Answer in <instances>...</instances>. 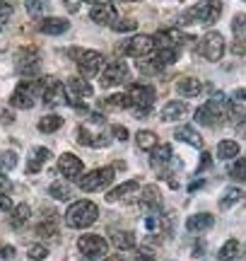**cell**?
Instances as JSON below:
<instances>
[{"instance_id":"11a10c76","label":"cell","mask_w":246,"mask_h":261,"mask_svg":"<svg viewBox=\"0 0 246 261\" xmlns=\"http://www.w3.org/2000/svg\"><path fill=\"white\" fill-rule=\"evenodd\" d=\"M237 133L241 136V138H246V119H241V121L237 123Z\"/></svg>"},{"instance_id":"83f0119b","label":"cell","mask_w":246,"mask_h":261,"mask_svg":"<svg viewBox=\"0 0 246 261\" xmlns=\"http://www.w3.org/2000/svg\"><path fill=\"white\" fill-rule=\"evenodd\" d=\"M48 196H53L56 201H70L73 187H70L68 181H53V184L48 187Z\"/></svg>"},{"instance_id":"f907efd6","label":"cell","mask_w":246,"mask_h":261,"mask_svg":"<svg viewBox=\"0 0 246 261\" xmlns=\"http://www.w3.org/2000/svg\"><path fill=\"white\" fill-rule=\"evenodd\" d=\"M111 133H114V138H118V140H128V130H126V126H114Z\"/></svg>"},{"instance_id":"ee69618b","label":"cell","mask_w":246,"mask_h":261,"mask_svg":"<svg viewBox=\"0 0 246 261\" xmlns=\"http://www.w3.org/2000/svg\"><path fill=\"white\" fill-rule=\"evenodd\" d=\"M27 256L29 259H34V261H44L48 256V249L44 247V244H34V247H29Z\"/></svg>"},{"instance_id":"9f6ffc18","label":"cell","mask_w":246,"mask_h":261,"mask_svg":"<svg viewBox=\"0 0 246 261\" xmlns=\"http://www.w3.org/2000/svg\"><path fill=\"white\" fill-rule=\"evenodd\" d=\"M0 121H3V123H12V121H15V119H12V112H3V114H0Z\"/></svg>"},{"instance_id":"8d00e7d4","label":"cell","mask_w":246,"mask_h":261,"mask_svg":"<svg viewBox=\"0 0 246 261\" xmlns=\"http://www.w3.org/2000/svg\"><path fill=\"white\" fill-rule=\"evenodd\" d=\"M24 8H27V12L32 15V17H44L48 10V0H24Z\"/></svg>"},{"instance_id":"d590c367","label":"cell","mask_w":246,"mask_h":261,"mask_svg":"<svg viewBox=\"0 0 246 261\" xmlns=\"http://www.w3.org/2000/svg\"><path fill=\"white\" fill-rule=\"evenodd\" d=\"M155 58L160 61L162 65H171L179 61V46H171V48H157Z\"/></svg>"},{"instance_id":"91938a15","label":"cell","mask_w":246,"mask_h":261,"mask_svg":"<svg viewBox=\"0 0 246 261\" xmlns=\"http://www.w3.org/2000/svg\"><path fill=\"white\" fill-rule=\"evenodd\" d=\"M200 187H203V181H193V184L189 187V191L193 194V191H196V189H200Z\"/></svg>"},{"instance_id":"f1b7e54d","label":"cell","mask_w":246,"mask_h":261,"mask_svg":"<svg viewBox=\"0 0 246 261\" xmlns=\"http://www.w3.org/2000/svg\"><path fill=\"white\" fill-rule=\"evenodd\" d=\"M29 215H32V208H29L27 203H19L15 211H12V218H10V225L15 227V230H19L22 225L29 220Z\"/></svg>"},{"instance_id":"8fae6325","label":"cell","mask_w":246,"mask_h":261,"mask_svg":"<svg viewBox=\"0 0 246 261\" xmlns=\"http://www.w3.org/2000/svg\"><path fill=\"white\" fill-rule=\"evenodd\" d=\"M114 181V167H102V169H92L89 174L77 179V184L82 191H99V189H106Z\"/></svg>"},{"instance_id":"9a60e30c","label":"cell","mask_w":246,"mask_h":261,"mask_svg":"<svg viewBox=\"0 0 246 261\" xmlns=\"http://www.w3.org/2000/svg\"><path fill=\"white\" fill-rule=\"evenodd\" d=\"M68 90L66 85H60L53 77H46V87H44V104L46 107H58V104H66Z\"/></svg>"},{"instance_id":"30bf717a","label":"cell","mask_w":246,"mask_h":261,"mask_svg":"<svg viewBox=\"0 0 246 261\" xmlns=\"http://www.w3.org/2000/svg\"><path fill=\"white\" fill-rule=\"evenodd\" d=\"M39 61H41V54H39L37 46H24L15 54V63H17V70L27 77H37L39 75Z\"/></svg>"},{"instance_id":"4316f807","label":"cell","mask_w":246,"mask_h":261,"mask_svg":"<svg viewBox=\"0 0 246 261\" xmlns=\"http://www.w3.org/2000/svg\"><path fill=\"white\" fill-rule=\"evenodd\" d=\"M169 162H171V145H157V148L152 150L150 165L155 169H164Z\"/></svg>"},{"instance_id":"ac0fdd59","label":"cell","mask_w":246,"mask_h":261,"mask_svg":"<svg viewBox=\"0 0 246 261\" xmlns=\"http://www.w3.org/2000/svg\"><path fill=\"white\" fill-rule=\"evenodd\" d=\"M70 29V22L63 17H41L39 22V32L48 34V37H58V34H66Z\"/></svg>"},{"instance_id":"484cf974","label":"cell","mask_w":246,"mask_h":261,"mask_svg":"<svg viewBox=\"0 0 246 261\" xmlns=\"http://www.w3.org/2000/svg\"><path fill=\"white\" fill-rule=\"evenodd\" d=\"M174 138L181 140V143H189L193 148H203V138H200V133L193 128V126H181V128H176Z\"/></svg>"},{"instance_id":"681fc988","label":"cell","mask_w":246,"mask_h":261,"mask_svg":"<svg viewBox=\"0 0 246 261\" xmlns=\"http://www.w3.org/2000/svg\"><path fill=\"white\" fill-rule=\"evenodd\" d=\"M0 259H5V261H10V259H15V247H0Z\"/></svg>"},{"instance_id":"7bdbcfd3","label":"cell","mask_w":246,"mask_h":261,"mask_svg":"<svg viewBox=\"0 0 246 261\" xmlns=\"http://www.w3.org/2000/svg\"><path fill=\"white\" fill-rule=\"evenodd\" d=\"M106 109H126L128 107V94H111L104 99Z\"/></svg>"},{"instance_id":"6da1fadb","label":"cell","mask_w":246,"mask_h":261,"mask_svg":"<svg viewBox=\"0 0 246 261\" xmlns=\"http://www.w3.org/2000/svg\"><path fill=\"white\" fill-rule=\"evenodd\" d=\"M44 87H46V77H34V80H22L17 90L10 97V107L15 109H32L39 99H44Z\"/></svg>"},{"instance_id":"db71d44e","label":"cell","mask_w":246,"mask_h":261,"mask_svg":"<svg viewBox=\"0 0 246 261\" xmlns=\"http://www.w3.org/2000/svg\"><path fill=\"white\" fill-rule=\"evenodd\" d=\"M212 155H210V152H203V160H200V167H198V172H203V169L205 167H210V162H212Z\"/></svg>"},{"instance_id":"5b68a950","label":"cell","mask_w":246,"mask_h":261,"mask_svg":"<svg viewBox=\"0 0 246 261\" xmlns=\"http://www.w3.org/2000/svg\"><path fill=\"white\" fill-rule=\"evenodd\" d=\"M220 15H222V3L220 0H205V3H198L196 8H191L186 15H183V24H193V22H198V24H212V22H218Z\"/></svg>"},{"instance_id":"ffe728a7","label":"cell","mask_w":246,"mask_h":261,"mask_svg":"<svg viewBox=\"0 0 246 261\" xmlns=\"http://www.w3.org/2000/svg\"><path fill=\"white\" fill-rule=\"evenodd\" d=\"M138 189H140V184H138V179H131V181H123V184H118L116 189H111V191H109V196H106V201H109V203L123 201V198H128V196L138 194Z\"/></svg>"},{"instance_id":"603a6c76","label":"cell","mask_w":246,"mask_h":261,"mask_svg":"<svg viewBox=\"0 0 246 261\" xmlns=\"http://www.w3.org/2000/svg\"><path fill=\"white\" fill-rule=\"evenodd\" d=\"M176 92H179L181 97H186V99L198 97V94L203 92V83H200L198 77H181L179 83H176Z\"/></svg>"},{"instance_id":"7dc6e473","label":"cell","mask_w":246,"mask_h":261,"mask_svg":"<svg viewBox=\"0 0 246 261\" xmlns=\"http://www.w3.org/2000/svg\"><path fill=\"white\" fill-rule=\"evenodd\" d=\"M135 261H155V252L150 247H138L135 249Z\"/></svg>"},{"instance_id":"6f0895ef","label":"cell","mask_w":246,"mask_h":261,"mask_svg":"<svg viewBox=\"0 0 246 261\" xmlns=\"http://www.w3.org/2000/svg\"><path fill=\"white\" fill-rule=\"evenodd\" d=\"M66 8L70 10V12H77V10H80V5H77V0H66Z\"/></svg>"},{"instance_id":"7402d4cb","label":"cell","mask_w":246,"mask_h":261,"mask_svg":"<svg viewBox=\"0 0 246 261\" xmlns=\"http://www.w3.org/2000/svg\"><path fill=\"white\" fill-rule=\"evenodd\" d=\"M183 114H186V104L179 102V99H171V102L164 104V109L160 112V121L171 123L176 119H183Z\"/></svg>"},{"instance_id":"f6af8a7d","label":"cell","mask_w":246,"mask_h":261,"mask_svg":"<svg viewBox=\"0 0 246 261\" xmlns=\"http://www.w3.org/2000/svg\"><path fill=\"white\" fill-rule=\"evenodd\" d=\"M109 27L114 29V32H133V29H138V22H133V19H118V22H111Z\"/></svg>"},{"instance_id":"4fadbf2b","label":"cell","mask_w":246,"mask_h":261,"mask_svg":"<svg viewBox=\"0 0 246 261\" xmlns=\"http://www.w3.org/2000/svg\"><path fill=\"white\" fill-rule=\"evenodd\" d=\"M102 87H116V85H123L128 80V65L123 61H111V63L104 65L102 70Z\"/></svg>"},{"instance_id":"6125c7cd","label":"cell","mask_w":246,"mask_h":261,"mask_svg":"<svg viewBox=\"0 0 246 261\" xmlns=\"http://www.w3.org/2000/svg\"><path fill=\"white\" fill-rule=\"evenodd\" d=\"M128 3H138V0H128Z\"/></svg>"},{"instance_id":"d6986e66","label":"cell","mask_w":246,"mask_h":261,"mask_svg":"<svg viewBox=\"0 0 246 261\" xmlns=\"http://www.w3.org/2000/svg\"><path fill=\"white\" fill-rule=\"evenodd\" d=\"M229 119H234V121H241V119H246V87H241V90H237V92L229 97Z\"/></svg>"},{"instance_id":"f546056e","label":"cell","mask_w":246,"mask_h":261,"mask_svg":"<svg viewBox=\"0 0 246 261\" xmlns=\"http://www.w3.org/2000/svg\"><path fill=\"white\" fill-rule=\"evenodd\" d=\"M241 252V247H239L237 240H227V242L222 244V249L218 252V259L220 261H234Z\"/></svg>"},{"instance_id":"d6a6232c","label":"cell","mask_w":246,"mask_h":261,"mask_svg":"<svg viewBox=\"0 0 246 261\" xmlns=\"http://www.w3.org/2000/svg\"><path fill=\"white\" fill-rule=\"evenodd\" d=\"M239 155V143L237 140H222L218 145V158L220 160H234Z\"/></svg>"},{"instance_id":"94428289","label":"cell","mask_w":246,"mask_h":261,"mask_svg":"<svg viewBox=\"0 0 246 261\" xmlns=\"http://www.w3.org/2000/svg\"><path fill=\"white\" fill-rule=\"evenodd\" d=\"M85 3H92V5H99V3H109V0H85Z\"/></svg>"},{"instance_id":"bcb514c9","label":"cell","mask_w":246,"mask_h":261,"mask_svg":"<svg viewBox=\"0 0 246 261\" xmlns=\"http://www.w3.org/2000/svg\"><path fill=\"white\" fill-rule=\"evenodd\" d=\"M160 218V230L164 234H171L174 230V213H164V215H157Z\"/></svg>"},{"instance_id":"f35d334b","label":"cell","mask_w":246,"mask_h":261,"mask_svg":"<svg viewBox=\"0 0 246 261\" xmlns=\"http://www.w3.org/2000/svg\"><path fill=\"white\" fill-rule=\"evenodd\" d=\"M152 39H155V48H171V46H176V34H171V32H157Z\"/></svg>"},{"instance_id":"1f68e13d","label":"cell","mask_w":246,"mask_h":261,"mask_svg":"<svg viewBox=\"0 0 246 261\" xmlns=\"http://www.w3.org/2000/svg\"><path fill=\"white\" fill-rule=\"evenodd\" d=\"M135 143H138V148H140V150H147V152H152V150L157 148V136H155L152 130H138Z\"/></svg>"},{"instance_id":"44dd1931","label":"cell","mask_w":246,"mask_h":261,"mask_svg":"<svg viewBox=\"0 0 246 261\" xmlns=\"http://www.w3.org/2000/svg\"><path fill=\"white\" fill-rule=\"evenodd\" d=\"M215 225V218L210 213H198V215H191L189 220H186V230L193 234L198 232H205V230H210Z\"/></svg>"},{"instance_id":"7a4b0ae2","label":"cell","mask_w":246,"mask_h":261,"mask_svg":"<svg viewBox=\"0 0 246 261\" xmlns=\"http://www.w3.org/2000/svg\"><path fill=\"white\" fill-rule=\"evenodd\" d=\"M229 114V99L222 92H215L212 99L198 107L196 109V123H203V126H215L220 123V119H225Z\"/></svg>"},{"instance_id":"f5cc1de1","label":"cell","mask_w":246,"mask_h":261,"mask_svg":"<svg viewBox=\"0 0 246 261\" xmlns=\"http://www.w3.org/2000/svg\"><path fill=\"white\" fill-rule=\"evenodd\" d=\"M10 189H12V184H10V179L5 177V172H0V191H5V194H10Z\"/></svg>"},{"instance_id":"4dcf8cb0","label":"cell","mask_w":246,"mask_h":261,"mask_svg":"<svg viewBox=\"0 0 246 261\" xmlns=\"http://www.w3.org/2000/svg\"><path fill=\"white\" fill-rule=\"evenodd\" d=\"M111 240L118 249H135V234L131 230H118V232H114Z\"/></svg>"},{"instance_id":"9c48e42d","label":"cell","mask_w":246,"mask_h":261,"mask_svg":"<svg viewBox=\"0 0 246 261\" xmlns=\"http://www.w3.org/2000/svg\"><path fill=\"white\" fill-rule=\"evenodd\" d=\"M225 37L220 34V32H210V34H205V37L200 39V44H198V54L205 61H220V58L225 56Z\"/></svg>"},{"instance_id":"ba28073f","label":"cell","mask_w":246,"mask_h":261,"mask_svg":"<svg viewBox=\"0 0 246 261\" xmlns=\"http://www.w3.org/2000/svg\"><path fill=\"white\" fill-rule=\"evenodd\" d=\"M152 51H155V39L147 34H138V37L123 41L121 46H116V54H126L133 58H147L152 56Z\"/></svg>"},{"instance_id":"816d5d0a","label":"cell","mask_w":246,"mask_h":261,"mask_svg":"<svg viewBox=\"0 0 246 261\" xmlns=\"http://www.w3.org/2000/svg\"><path fill=\"white\" fill-rule=\"evenodd\" d=\"M12 208V201H10V196L5 191H0V211H10Z\"/></svg>"},{"instance_id":"ab89813d","label":"cell","mask_w":246,"mask_h":261,"mask_svg":"<svg viewBox=\"0 0 246 261\" xmlns=\"http://www.w3.org/2000/svg\"><path fill=\"white\" fill-rule=\"evenodd\" d=\"M229 177L234 179V181H246V158H239L234 160V165L229 167Z\"/></svg>"},{"instance_id":"5bb4252c","label":"cell","mask_w":246,"mask_h":261,"mask_svg":"<svg viewBox=\"0 0 246 261\" xmlns=\"http://www.w3.org/2000/svg\"><path fill=\"white\" fill-rule=\"evenodd\" d=\"M82 169H85L82 160L75 158L73 152H66V155H60V158H58V172H60L63 177L80 179V177H82Z\"/></svg>"},{"instance_id":"e0dca14e","label":"cell","mask_w":246,"mask_h":261,"mask_svg":"<svg viewBox=\"0 0 246 261\" xmlns=\"http://www.w3.org/2000/svg\"><path fill=\"white\" fill-rule=\"evenodd\" d=\"M116 17H118V12L111 3H99V5H92V10H89V19L97 24H111V22H116Z\"/></svg>"},{"instance_id":"c3c4849f","label":"cell","mask_w":246,"mask_h":261,"mask_svg":"<svg viewBox=\"0 0 246 261\" xmlns=\"http://www.w3.org/2000/svg\"><path fill=\"white\" fill-rule=\"evenodd\" d=\"M10 17H12V5L0 0V19H3V22H8Z\"/></svg>"},{"instance_id":"cb8c5ba5","label":"cell","mask_w":246,"mask_h":261,"mask_svg":"<svg viewBox=\"0 0 246 261\" xmlns=\"http://www.w3.org/2000/svg\"><path fill=\"white\" fill-rule=\"evenodd\" d=\"M48 158H51V150L48 148H32V152H29V162H27V172L29 174L39 172V169L48 162Z\"/></svg>"},{"instance_id":"e575fe53","label":"cell","mask_w":246,"mask_h":261,"mask_svg":"<svg viewBox=\"0 0 246 261\" xmlns=\"http://www.w3.org/2000/svg\"><path fill=\"white\" fill-rule=\"evenodd\" d=\"M241 191H239V189H225V194H222V198H220V208H222V211H229V208H232V205L234 203H239V201H241Z\"/></svg>"},{"instance_id":"3957f363","label":"cell","mask_w":246,"mask_h":261,"mask_svg":"<svg viewBox=\"0 0 246 261\" xmlns=\"http://www.w3.org/2000/svg\"><path fill=\"white\" fill-rule=\"evenodd\" d=\"M97 218H99V208L92 201H75L66 211V223L73 230H85L97 223Z\"/></svg>"},{"instance_id":"8992f818","label":"cell","mask_w":246,"mask_h":261,"mask_svg":"<svg viewBox=\"0 0 246 261\" xmlns=\"http://www.w3.org/2000/svg\"><path fill=\"white\" fill-rule=\"evenodd\" d=\"M70 56L75 58L77 70L82 75H99V70H104V56L99 51H89V48H70Z\"/></svg>"},{"instance_id":"52a82bcc","label":"cell","mask_w":246,"mask_h":261,"mask_svg":"<svg viewBox=\"0 0 246 261\" xmlns=\"http://www.w3.org/2000/svg\"><path fill=\"white\" fill-rule=\"evenodd\" d=\"M77 252L85 261H99L109 254V242L99 234H82L77 240Z\"/></svg>"},{"instance_id":"836d02e7","label":"cell","mask_w":246,"mask_h":261,"mask_svg":"<svg viewBox=\"0 0 246 261\" xmlns=\"http://www.w3.org/2000/svg\"><path fill=\"white\" fill-rule=\"evenodd\" d=\"M60 126H63V119L56 116V114H48V116H44V119L37 123V128L41 130V133H53V130H58Z\"/></svg>"},{"instance_id":"7c38bea8","label":"cell","mask_w":246,"mask_h":261,"mask_svg":"<svg viewBox=\"0 0 246 261\" xmlns=\"http://www.w3.org/2000/svg\"><path fill=\"white\" fill-rule=\"evenodd\" d=\"M66 90H68V99H70V104L75 107L77 112H82L85 107L80 104V99H87V97H92V85L87 83V80H82V77H70L66 85Z\"/></svg>"},{"instance_id":"2e32d148","label":"cell","mask_w":246,"mask_h":261,"mask_svg":"<svg viewBox=\"0 0 246 261\" xmlns=\"http://www.w3.org/2000/svg\"><path fill=\"white\" fill-rule=\"evenodd\" d=\"M138 205H140V211H145V213H157L162 205V194L160 189H157V184H150V187L142 189V196L138 198Z\"/></svg>"},{"instance_id":"277c9868","label":"cell","mask_w":246,"mask_h":261,"mask_svg":"<svg viewBox=\"0 0 246 261\" xmlns=\"http://www.w3.org/2000/svg\"><path fill=\"white\" fill-rule=\"evenodd\" d=\"M155 97H157L155 87L135 83V85H131V90H128V107H133V114H135L138 119H145V116L150 114L152 104H155Z\"/></svg>"},{"instance_id":"680465c9","label":"cell","mask_w":246,"mask_h":261,"mask_svg":"<svg viewBox=\"0 0 246 261\" xmlns=\"http://www.w3.org/2000/svg\"><path fill=\"white\" fill-rule=\"evenodd\" d=\"M104 261H126L121 256V254H109V256H104Z\"/></svg>"},{"instance_id":"b9f144b4","label":"cell","mask_w":246,"mask_h":261,"mask_svg":"<svg viewBox=\"0 0 246 261\" xmlns=\"http://www.w3.org/2000/svg\"><path fill=\"white\" fill-rule=\"evenodd\" d=\"M15 167H17V152L15 150H5L0 155V172H10Z\"/></svg>"},{"instance_id":"60d3db41","label":"cell","mask_w":246,"mask_h":261,"mask_svg":"<svg viewBox=\"0 0 246 261\" xmlns=\"http://www.w3.org/2000/svg\"><path fill=\"white\" fill-rule=\"evenodd\" d=\"M34 232H37L39 237H56V234H58V225H56V220L51 218V220H44V223H39Z\"/></svg>"},{"instance_id":"d4e9b609","label":"cell","mask_w":246,"mask_h":261,"mask_svg":"<svg viewBox=\"0 0 246 261\" xmlns=\"http://www.w3.org/2000/svg\"><path fill=\"white\" fill-rule=\"evenodd\" d=\"M75 136H77L75 138L77 143H80V145H87V148H104V145H109V138H106V136H92L85 126H80Z\"/></svg>"},{"instance_id":"74e56055","label":"cell","mask_w":246,"mask_h":261,"mask_svg":"<svg viewBox=\"0 0 246 261\" xmlns=\"http://www.w3.org/2000/svg\"><path fill=\"white\" fill-rule=\"evenodd\" d=\"M162 68H164V65H162L155 56H152V58L147 56L145 61H138V70H140L142 75H157V73L162 70Z\"/></svg>"}]
</instances>
